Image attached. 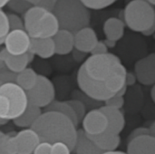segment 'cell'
<instances>
[{
    "instance_id": "cell-18",
    "label": "cell",
    "mask_w": 155,
    "mask_h": 154,
    "mask_svg": "<svg viewBox=\"0 0 155 154\" xmlns=\"http://www.w3.org/2000/svg\"><path fill=\"white\" fill-rule=\"evenodd\" d=\"M87 136L97 145L98 148H100L104 152L116 151V149L118 148L121 143V139L119 135L114 134L108 131H106L105 133L100 135H95V136L87 135Z\"/></svg>"
},
{
    "instance_id": "cell-31",
    "label": "cell",
    "mask_w": 155,
    "mask_h": 154,
    "mask_svg": "<svg viewBox=\"0 0 155 154\" xmlns=\"http://www.w3.org/2000/svg\"><path fill=\"white\" fill-rule=\"evenodd\" d=\"M8 18H9V23L11 26V31L13 30H25V23L24 20L17 15L14 13L8 14Z\"/></svg>"
},
{
    "instance_id": "cell-38",
    "label": "cell",
    "mask_w": 155,
    "mask_h": 154,
    "mask_svg": "<svg viewBox=\"0 0 155 154\" xmlns=\"http://www.w3.org/2000/svg\"><path fill=\"white\" fill-rule=\"evenodd\" d=\"M85 57V54L83 52H80L76 49H74V58L77 61V62H81L83 61V59Z\"/></svg>"
},
{
    "instance_id": "cell-26",
    "label": "cell",
    "mask_w": 155,
    "mask_h": 154,
    "mask_svg": "<svg viewBox=\"0 0 155 154\" xmlns=\"http://www.w3.org/2000/svg\"><path fill=\"white\" fill-rule=\"evenodd\" d=\"M13 12L18 13V14H25L33 5L29 1L27 0H11L8 3L7 5Z\"/></svg>"
},
{
    "instance_id": "cell-13",
    "label": "cell",
    "mask_w": 155,
    "mask_h": 154,
    "mask_svg": "<svg viewBox=\"0 0 155 154\" xmlns=\"http://www.w3.org/2000/svg\"><path fill=\"white\" fill-rule=\"evenodd\" d=\"M0 62H3L9 71L18 74L27 68L31 61L28 54L17 56L12 55L3 48L0 52Z\"/></svg>"
},
{
    "instance_id": "cell-12",
    "label": "cell",
    "mask_w": 155,
    "mask_h": 154,
    "mask_svg": "<svg viewBox=\"0 0 155 154\" xmlns=\"http://www.w3.org/2000/svg\"><path fill=\"white\" fill-rule=\"evenodd\" d=\"M98 42L97 34L91 27H85L74 34V49L84 54L92 53Z\"/></svg>"
},
{
    "instance_id": "cell-15",
    "label": "cell",
    "mask_w": 155,
    "mask_h": 154,
    "mask_svg": "<svg viewBox=\"0 0 155 154\" xmlns=\"http://www.w3.org/2000/svg\"><path fill=\"white\" fill-rule=\"evenodd\" d=\"M100 109L107 117L108 120L107 131L114 134L119 135L120 133L124 130L125 125V119L124 113L121 112V110L110 108L105 105L101 107Z\"/></svg>"
},
{
    "instance_id": "cell-48",
    "label": "cell",
    "mask_w": 155,
    "mask_h": 154,
    "mask_svg": "<svg viewBox=\"0 0 155 154\" xmlns=\"http://www.w3.org/2000/svg\"><path fill=\"white\" fill-rule=\"evenodd\" d=\"M154 37H155V34H154Z\"/></svg>"
},
{
    "instance_id": "cell-2",
    "label": "cell",
    "mask_w": 155,
    "mask_h": 154,
    "mask_svg": "<svg viewBox=\"0 0 155 154\" xmlns=\"http://www.w3.org/2000/svg\"><path fill=\"white\" fill-rule=\"evenodd\" d=\"M75 124L65 115L57 112H45L32 126L42 143H66L72 151L75 149L78 131Z\"/></svg>"
},
{
    "instance_id": "cell-22",
    "label": "cell",
    "mask_w": 155,
    "mask_h": 154,
    "mask_svg": "<svg viewBox=\"0 0 155 154\" xmlns=\"http://www.w3.org/2000/svg\"><path fill=\"white\" fill-rule=\"evenodd\" d=\"M45 112H57V113H60L67 116L75 124L76 127L79 124L77 116H76L74 109L72 108V106L69 104L68 102L54 101L49 106H47L45 108Z\"/></svg>"
},
{
    "instance_id": "cell-25",
    "label": "cell",
    "mask_w": 155,
    "mask_h": 154,
    "mask_svg": "<svg viewBox=\"0 0 155 154\" xmlns=\"http://www.w3.org/2000/svg\"><path fill=\"white\" fill-rule=\"evenodd\" d=\"M11 32L8 14L4 10H0V44H4L5 38Z\"/></svg>"
},
{
    "instance_id": "cell-36",
    "label": "cell",
    "mask_w": 155,
    "mask_h": 154,
    "mask_svg": "<svg viewBox=\"0 0 155 154\" xmlns=\"http://www.w3.org/2000/svg\"><path fill=\"white\" fill-rule=\"evenodd\" d=\"M143 135H151L150 129L143 128V127L137 128V129H135V130L130 134L129 141H131V140H133V139H134V138L140 137V136H143Z\"/></svg>"
},
{
    "instance_id": "cell-19",
    "label": "cell",
    "mask_w": 155,
    "mask_h": 154,
    "mask_svg": "<svg viewBox=\"0 0 155 154\" xmlns=\"http://www.w3.org/2000/svg\"><path fill=\"white\" fill-rule=\"evenodd\" d=\"M125 23L118 17L108 18L104 25V32L106 39L117 42L124 34Z\"/></svg>"
},
{
    "instance_id": "cell-40",
    "label": "cell",
    "mask_w": 155,
    "mask_h": 154,
    "mask_svg": "<svg viewBox=\"0 0 155 154\" xmlns=\"http://www.w3.org/2000/svg\"><path fill=\"white\" fill-rule=\"evenodd\" d=\"M144 35H146V36H149V35H152V34H155V22L154 24L153 25V26L148 30V31H146V32H144V33H143Z\"/></svg>"
},
{
    "instance_id": "cell-6",
    "label": "cell",
    "mask_w": 155,
    "mask_h": 154,
    "mask_svg": "<svg viewBox=\"0 0 155 154\" xmlns=\"http://www.w3.org/2000/svg\"><path fill=\"white\" fill-rule=\"evenodd\" d=\"M125 25L133 31L144 33L155 22V9L146 0H133L129 2L124 10Z\"/></svg>"
},
{
    "instance_id": "cell-42",
    "label": "cell",
    "mask_w": 155,
    "mask_h": 154,
    "mask_svg": "<svg viewBox=\"0 0 155 154\" xmlns=\"http://www.w3.org/2000/svg\"><path fill=\"white\" fill-rule=\"evenodd\" d=\"M150 129V133H151V135L155 137V121L152 123L151 127L149 128Z\"/></svg>"
},
{
    "instance_id": "cell-23",
    "label": "cell",
    "mask_w": 155,
    "mask_h": 154,
    "mask_svg": "<svg viewBox=\"0 0 155 154\" xmlns=\"http://www.w3.org/2000/svg\"><path fill=\"white\" fill-rule=\"evenodd\" d=\"M38 80V74L32 68H26L23 72L17 74L16 84L21 86L25 91L28 92L32 90Z\"/></svg>"
},
{
    "instance_id": "cell-1",
    "label": "cell",
    "mask_w": 155,
    "mask_h": 154,
    "mask_svg": "<svg viewBox=\"0 0 155 154\" xmlns=\"http://www.w3.org/2000/svg\"><path fill=\"white\" fill-rule=\"evenodd\" d=\"M127 73L119 57L112 53L91 55L78 70L77 84L89 98L106 102L126 85Z\"/></svg>"
},
{
    "instance_id": "cell-37",
    "label": "cell",
    "mask_w": 155,
    "mask_h": 154,
    "mask_svg": "<svg viewBox=\"0 0 155 154\" xmlns=\"http://www.w3.org/2000/svg\"><path fill=\"white\" fill-rule=\"evenodd\" d=\"M136 80H137V77H136L135 74L127 73V75H126V82H125L126 86H131V85L135 84Z\"/></svg>"
},
{
    "instance_id": "cell-43",
    "label": "cell",
    "mask_w": 155,
    "mask_h": 154,
    "mask_svg": "<svg viewBox=\"0 0 155 154\" xmlns=\"http://www.w3.org/2000/svg\"><path fill=\"white\" fill-rule=\"evenodd\" d=\"M8 3H9L8 0H0V8H1V10H3L4 6L8 5Z\"/></svg>"
},
{
    "instance_id": "cell-44",
    "label": "cell",
    "mask_w": 155,
    "mask_h": 154,
    "mask_svg": "<svg viewBox=\"0 0 155 154\" xmlns=\"http://www.w3.org/2000/svg\"><path fill=\"white\" fill-rule=\"evenodd\" d=\"M103 154H127L124 152H121V151H113V152H105Z\"/></svg>"
},
{
    "instance_id": "cell-24",
    "label": "cell",
    "mask_w": 155,
    "mask_h": 154,
    "mask_svg": "<svg viewBox=\"0 0 155 154\" xmlns=\"http://www.w3.org/2000/svg\"><path fill=\"white\" fill-rule=\"evenodd\" d=\"M15 133H0V154H17L14 140Z\"/></svg>"
},
{
    "instance_id": "cell-10",
    "label": "cell",
    "mask_w": 155,
    "mask_h": 154,
    "mask_svg": "<svg viewBox=\"0 0 155 154\" xmlns=\"http://www.w3.org/2000/svg\"><path fill=\"white\" fill-rule=\"evenodd\" d=\"M17 154H33L41 143L39 135L32 128L23 129L14 136Z\"/></svg>"
},
{
    "instance_id": "cell-9",
    "label": "cell",
    "mask_w": 155,
    "mask_h": 154,
    "mask_svg": "<svg viewBox=\"0 0 155 154\" xmlns=\"http://www.w3.org/2000/svg\"><path fill=\"white\" fill-rule=\"evenodd\" d=\"M108 129V120L101 109H94L87 113L83 121V130L89 136L100 135Z\"/></svg>"
},
{
    "instance_id": "cell-29",
    "label": "cell",
    "mask_w": 155,
    "mask_h": 154,
    "mask_svg": "<svg viewBox=\"0 0 155 154\" xmlns=\"http://www.w3.org/2000/svg\"><path fill=\"white\" fill-rule=\"evenodd\" d=\"M82 2L88 9L100 10L112 5L114 0H82Z\"/></svg>"
},
{
    "instance_id": "cell-47",
    "label": "cell",
    "mask_w": 155,
    "mask_h": 154,
    "mask_svg": "<svg viewBox=\"0 0 155 154\" xmlns=\"http://www.w3.org/2000/svg\"><path fill=\"white\" fill-rule=\"evenodd\" d=\"M149 2H150V4H151V5H155V0H151V1H149Z\"/></svg>"
},
{
    "instance_id": "cell-33",
    "label": "cell",
    "mask_w": 155,
    "mask_h": 154,
    "mask_svg": "<svg viewBox=\"0 0 155 154\" xmlns=\"http://www.w3.org/2000/svg\"><path fill=\"white\" fill-rule=\"evenodd\" d=\"M72 150L64 143H55L52 144V154H71Z\"/></svg>"
},
{
    "instance_id": "cell-3",
    "label": "cell",
    "mask_w": 155,
    "mask_h": 154,
    "mask_svg": "<svg viewBox=\"0 0 155 154\" xmlns=\"http://www.w3.org/2000/svg\"><path fill=\"white\" fill-rule=\"evenodd\" d=\"M58 19L60 29L75 34L80 30L89 27L91 15L82 0H58L54 10Z\"/></svg>"
},
{
    "instance_id": "cell-35",
    "label": "cell",
    "mask_w": 155,
    "mask_h": 154,
    "mask_svg": "<svg viewBox=\"0 0 155 154\" xmlns=\"http://www.w3.org/2000/svg\"><path fill=\"white\" fill-rule=\"evenodd\" d=\"M92 55H101L108 54V47L104 44V41H99L94 49L92 51Z\"/></svg>"
},
{
    "instance_id": "cell-16",
    "label": "cell",
    "mask_w": 155,
    "mask_h": 154,
    "mask_svg": "<svg viewBox=\"0 0 155 154\" xmlns=\"http://www.w3.org/2000/svg\"><path fill=\"white\" fill-rule=\"evenodd\" d=\"M55 43L56 54L65 55L74 49V34L67 30L60 29V31L53 37Z\"/></svg>"
},
{
    "instance_id": "cell-11",
    "label": "cell",
    "mask_w": 155,
    "mask_h": 154,
    "mask_svg": "<svg viewBox=\"0 0 155 154\" xmlns=\"http://www.w3.org/2000/svg\"><path fill=\"white\" fill-rule=\"evenodd\" d=\"M137 80L143 85H155V53L138 60L134 65Z\"/></svg>"
},
{
    "instance_id": "cell-32",
    "label": "cell",
    "mask_w": 155,
    "mask_h": 154,
    "mask_svg": "<svg viewBox=\"0 0 155 154\" xmlns=\"http://www.w3.org/2000/svg\"><path fill=\"white\" fill-rule=\"evenodd\" d=\"M104 103H105V106H107V107L121 110V108H123V106L124 104V97L114 95L112 98H110L109 100H107L106 102H104Z\"/></svg>"
},
{
    "instance_id": "cell-7",
    "label": "cell",
    "mask_w": 155,
    "mask_h": 154,
    "mask_svg": "<svg viewBox=\"0 0 155 154\" xmlns=\"http://www.w3.org/2000/svg\"><path fill=\"white\" fill-rule=\"evenodd\" d=\"M29 103L39 107L46 108L55 98V90L54 84L45 75H38L35 86L27 92Z\"/></svg>"
},
{
    "instance_id": "cell-20",
    "label": "cell",
    "mask_w": 155,
    "mask_h": 154,
    "mask_svg": "<svg viewBox=\"0 0 155 154\" xmlns=\"http://www.w3.org/2000/svg\"><path fill=\"white\" fill-rule=\"evenodd\" d=\"M74 150L76 154H103L104 152L97 147V145L87 136L84 130L78 131V138Z\"/></svg>"
},
{
    "instance_id": "cell-28",
    "label": "cell",
    "mask_w": 155,
    "mask_h": 154,
    "mask_svg": "<svg viewBox=\"0 0 155 154\" xmlns=\"http://www.w3.org/2000/svg\"><path fill=\"white\" fill-rule=\"evenodd\" d=\"M17 74L9 71L3 62H0V84H5L7 83H16Z\"/></svg>"
},
{
    "instance_id": "cell-46",
    "label": "cell",
    "mask_w": 155,
    "mask_h": 154,
    "mask_svg": "<svg viewBox=\"0 0 155 154\" xmlns=\"http://www.w3.org/2000/svg\"><path fill=\"white\" fill-rule=\"evenodd\" d=\"M9 121H7V120H5V119H0V124L1 125H4V124H5V123H7Z\"/></svg>"
},
{
    "instance_id": "cell-30",
    "label": "cell",
    "mask_w": 155,
    "mask_h": 154,
    "mask_svg": "<svg viewBox=\"0 0 155 154\" xmlns=\"http://www.w3.org/2000/svg\"><path fill=\"white\" fill-rule=\"evenodd\" d=\"M30 2L33 6H38L50 12H54L57 0H30Z\"/></svg>"
},
{
    "instance_id": "cell-5",
    "label": "cell",
    "mask_w": 155,
    "mask_h": 154,
    "mask_svg": "<svg viewBox=\"0 0 155 154\" xmlns=\"http://www.w3.org/2000/svg\"><path fill=\"white\" fill-rule=\"evenodd\" d=\"M29 104L27 92L16 83L0 85V119L15 121L25 113Z\"/></svg>"
},
{
    "instance_id": "cell-8",
    "label": "cell",
    "mask_w": 155,
    "mask_h": 154,
    "mask_svg": "<svg viewBox=\"0 0 155 154\" xmlns=\"http://www.w3.org/2000/svg\"><path fill=\"white\" fill-rule=\"evenodd\" d=\"M32 38L25 30H13L5 41V49L12 55L26 54L31 48Z\"/></svg>"
},
{
    "instance_id": "cell-45",
    "label": "cell",
    "mask_w": 155,
    "mask_h": 154,
    "mask_svg": "<svg viewBox=\"0 0 155 154\" xmlns=\"http://www.w3.org/2000/svg\"><path fill=\"white\" fill-rule=\"evenodd\" d=\"M151 96H152V99H153V101L155 103V85L153 86V89L151 91Z\"/></svg>"
},
{
    "instance_id": "cell-21",
    "label": "cell",
    "mask_w": 155,
    "mask_h": 154,
    "mask_svg": "<svg viewBox=\"0 0 155 154\" xmlns=\"http://www.w3.org/2000/svg\"><path fill=\"white\" fill-rule=\"evenodd\" d=\"M41 108L34 106L32 104H29L27 110L25 112V113L20 116L19 118L13 121L14 124L17 127L24 128V129H29L32 128V126L35 123V122L40 118L42 115Z\"/></svg>"
},
{
    "instance_id": "cell-4",
    "label": "cell",
    "mask_w": 155,
    "mask_h": 154,
    "mask_svg": "<svg viewBox=\"0 0 155 154\" xmlns=\"http://www.w3.org/2000/svg\"><path fill=\"white\" fill-rule=\"evenodd\" d=\"M25 30L32 39L53 38L59 31L60 25L54 12L38 6H32L24 15Z\"/></svg>"
},
{
    "instance_id": "cell-41",
    "label": "cell",
    "mask_w": 155,
    "mask_h": 154,
    "mask_svg": "<svg viewBox=\"0 0 155 154\" xmlns=\"http://www.w3.org/2000/svg\"><path fill=\"white\" fill-rule=\"evenodd\" d=\"M126 91H127V86L125 85L121 91H119L118 93H117V96H120V97H124V95H125V93H126Z\"/></svg>"
},
{
    "instance_id": "cell-39",
    "label": "cell",
    "mask_w": 155,
    "mask_h": 154,
    "mask_svg": "<svg viewBox=\"0 0 155 154\" xmlns=\"http://www.w3.org/2000/svg\"><path fill=\"white\" fill-rule=\"evenodd\" d=\"M104 44H106V46L109 47V48H113V47H114V46L116 45V42H115V41H113V40L105 39V40H104Z\"/></svg>"
},
{
    "instance_id": "cell-17",
    "label": "cell",
    "mask_w": 155,
    "mask_h": 154,
    "mask_svg": "<svg viewBox=\"0 0 155 154\" xmlns=\"http://www.w3.org/2000/svg\"><path fill=\"white\" fill-rule=\"evenodd\" d=\"M30 51L40 58L47 59L56 54L55 43L53 38L32 39Z\"/></svg>"
},
{
    "instance_id": "cell-34",
    "label": "cell",
    "mask_w": 155,
    "mask_h": 154,
    "mask_svg": "<svg viewBox=\"0 0 155 154\" xmlns=\"http://www.w3.org/2000/svg\"><path fill=\"white\" fill-rule=\"evenodd\" d=\"M33 154H52V144L41 142V143L35 148Z\"/></svg>"
},
{
    "instance_id": "cell-27",
    "label": "cell",
    "mask_w": 155,
    "mask_h": 154,
    "mask_svg": "<svg viewBox=\"0 0 155 154\" xmlns=\"http://www.w3.org/2000/svg\"><path fill=\"white\" fill-rule=\"evenodd\" d=\"M67 102L74 109V111L77 116L78 123H81V122L83 123L85 115L87 114L86 113V105L81 100H78V99H72Z\"/></svg>"
},
{
    "instance_id": "cell-14",
    "label": "cell",
    "mask_w": 155,
    "mask_h": 154,
    "mask_svg": "<svg viewBox=\"0 0 155 154\" xmlns=\"http://www.w3.org/2000/svg\"><path fill=\"white\" fill-rule=\"evenodd\" d=\"M127 154H155V137L143 135L128 143Z\"/></svg>"
}]
</instances>
